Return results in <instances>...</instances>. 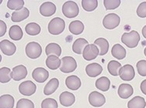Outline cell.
Instances as JSON below:
<instances>
[{"mask_svg":"<svg viewBox=\"0 0 146 108\" xmlns=\"http://www.w3.org/2000/svg\"><path fill=\"white\" fill-rule=\"evenodd\" d=\"M140 41V35L137 31L133 30L130 33H125L121 36V42L128 48H135Z\"/></svg>","mask_w":146,"mask_h":108,"instance_id":"cell-1","label":"cell"},{"mask_svg":"<svg viewBox=\"0 0 146 108\" xmlns=\"http://www.w3.org/2000/svg\"><path fill=\"white\" fill-rule=\"evenodd\" d=\"M65 22L62 18L56 17L51 20L48 24V31L52 35H59L64 31Z\"/></svg>","mask_w":146,"mask_h":108,"instance_id":"cell-2","label":"cell"},{"mask_svg":"<svg viewBox=\"0 0 146 108\" xmlns=\"http://www.w3.org/2000/svg\"><path fill=\"white\" fill-rule=\"evenodd\" d=\"M62 12L67 18H75L79 15V6L73 1H67L62 6Z\"/></svg>","mask_w":146,"mask_h":108,"instance_id":"cell-3","label":"cell"},{"mask_svg":"<svg viewBox=\"0 0 146 108\" xmlns=\"http://www.w3.org/2000/svg\"><path fill=\"white\" fill-rule=\"evenodd\" d=\"M77 68V63L75 59L72 56H65L61 60L60 70L62 73H68L75 71Z\"/></svg>","mask_w":146,"mask_h":108,"instance_id":"cell-4","label":"cell"},{"mask_svg":"<svg viewBox=\"0 0 146 108\" xmlns=\"http://www.w3.org/2000/svg\"><path fill=\"white\" fill-rule=\"evenodd\" d=\"M26 54L31 59H36L40 57L42 53V48L39 43L36 42H31L26 46Z\"/></svg>","mask_w":146,"mask_h":108,"instance_id":"cell-5","label":"cell"},{"mask_svg":"<svg viewBox=\"0 0 146 108\" xmlns=\"http://www.w3.org/2000/svg\"><path fill=\"white\" fill-rule=\"evenodd\" d=\"M121 19L115 13H110L104 18L103 25L107 29H113L120 24Z\"/></svg>","mask_w":146,"mask_h":108,"instance_id":"cell-6","label":"cell"},{"mask_svg":"<svg viewBox=\"0 0 146 108\" xmlns=\"http://www.w3.org/2000/svg\"><path fill=\"white\" fill-rule=\"evenodd\" d=\"M119 75L121 80L125 81H132L135 78V73L134 67L130 64H126L121 67L119 72Z\"/></svg>","mask_w":146,"mask_h":108,"instance_id":"cell-7","label":"cell"},{"mask_svg":"<svg viewBox=\"0 0 146 108\" xmlns=\"http://www.w3.org/2000/svg\"><path fill=\"white\" fill-rule=\"evenodd\" d=\"M36 86L32 81H27L20 83L19 86V90L20 94L24 96H31L36 92Z\"/></svg>","mask_w":146,"mask_h":108,"instance_id":"cell-8","label":"cell"},{"mask_svg":"<svg viewBox=\"0 0 146 108\" xmlns=\"http://www.w3.org/2000/svg\"><path fill=\"white\" fill-rule=\"evenodd\" d=\"M89 102L93 107H100L105 103L106 99L102 94L97 91H93L89 96Z\"/></svg>","mask_w":146,"mask_h":108,"instance_id":"cell-9","label":"cell"},{"mask_svg":"<svg viewBox=\"0 0 146 108\" xmlns=\"http://www.w3.org/2000/svg\"><path fill=\"white\" fill-rule=\"evenodd\" d=\"M99 53H100V51H99L98 47L96 45L89 44L83 50L82 55H83V58L86 60L90 61L95 60L99 55Z\"/></svg>","mask_w":146,"mask_h":108,"instance_id":"cell-10","label":"cell"},{"mask_svg":"<svg viewBox=\"0 0 146 108\" xmlns=\"http://www.w3.org/2000/svg\"><path fill=\"white\" fill-rule=\"evenodd\" d=\"M0 49L2 53L6 56H12L16 53L17 47L14 43L9 41L7 39H4L0 42Z\"/></svg>","mask_w":146,"mask_h":108,"instance_id":"cell-11","label":"cell"},{"mask_svg":"<svg viewBox=\"0 0 146 108\" xmlns=\"http://www.w3.org/2000/svg\"><path fill=\"white\" fill-rule=\"evenodd\" d=\"M32 77L35 81L38 83H44L48 80L49 77V73L44 68L42 67H37L34 69L32 73Z\"/></svg>","mask_w":146,"mask_h":108,"instance_id":"cell-12","label":"cell"},{"mask_svg":"<svg viewBox=\"0 0 146 108\" xmlns=\"http://www.w3.org/2000/svg\"><path fill=\"white\" fill-rule=\"evenodd\" d=\"M56 12V6L54 3L51 2H46L44 3L40 7V13L43 16L49 17L55 13Z\"/></svg>","mask_w":146,"mask_h":108,"instance_id":"cell-13","label":"cell"},{"mask_svg":"<svg viewBox=\"0 0 146 108\" xmlns=\"http://www.w3.org/2000/svg\"><path fill=\"white\" fill-rule=\"evenodd\" d=\"M27 75V69L24 66L19 65L15 67L12 71V78L15 81H20L24 79Z\"/></svg>","mask_w":146,"mask_h":108,"instance_id":"cell-14","label":"cell"},{"mask_svg":"<svg viewBox=\"0 0 146 108\" xmlns=\"http://www.w3.org/2000/svg\"><path fill=\"white\" fill-rule=\"evenodd\" d=\"M59 100L62 106L65 107H70L76 101V97L72 93L68 91L63 92L59 97Z\"/></svg>","mask_w":146,"mask_h":108,"instance_id":"cell-15","label":"cell"},{"mask_svg":"<svg viewBox=\"0 0 146 108\" xmlns=\"http://www.w3.org/2000/svg\"><path fill=\"white\" fill-rule=\"evenodd\" d=\"M86 74L90 77H96L103 72V67L100 64L93 63L86 66Z\"/></svg>","mask_w":146,"mask_h":108,"instance_id":"cell-16","label":"cell"},{"mask_svg":"<svg viewBox=\"0 0 146 108\" xmlns=\"http://www.w3.org/2000/svg\"><path fill=\"white\" fill-rule=\"evenodd\" d=\"M30 15V12L27 8L23 7L22 9L15 11L12 13L11 20L13 22H20L23 20H26Z\"/></svg>","mask_w":146,"mask_h":108,"instance_id":"cell-17","label":"cell"},{"mask_svg":"<svg viewBox=\"0 0 146 108\" xmlns=\"http://www.w3.org/2000/svg\"><path fill=\"white\" fill-rule=\"evenodd\" d=\"M133 87L130 84L127 83H122L118 88V95L123 99H127L133 94Z\"/></svg>","mask_w":146,"mask_h":108,"instance_id":"cell-18","label":"cell"},{"mask_svg":"<svg viewBox=\"0 0 146 108\" xmlns=\"http://www.w3.org/2000/svg\"><path fill=\"white\" fill-rule=\"evenodd\" d=\"M66 86L72 90H77L81 86V81L76 76H69L65 80Z\"/></svg>","mask_w":146,"mask_h":108,"instance_id":"cell-19","label":"cell"},{"mask_svg":"<svg viewBox=\"0 0 146 108\" xmlns=\"http://www.w3.org/2000/svg\"><path fill=\"white\" fill-rule=\"evenodd\" d=\"M88 45H89V43L86 39H83V38H79V39H76L73 43V52L76 54H81V53H83V50Z\"/></svg>","mask_w":146,"mask_h":108,"instance_id":"cell-20","label":"cell"},{"mask_svg":"<svg viewBox=\"0 0 146 108\" xmlns=\"http://www.w3.org/2000/svg\"><path fill=\"white\" fill-rule=\"evenodd\" d=\"M94 45H96L100 50L99 55L104 56L107 54L109 50V43L104 38H98L94 41Z\"/></svg>","mask_w":146,"mask_h":108,"instance_id":"cell-21","label":"cell"},{"mask_svg":"<svg viewBox=\"0 0 146 108\" xmlns=\"http://www.w3.org/2000/svg\"><path fill=\"white\" fill-rule=\"evenodd\" d=\"M45 53L47 56H60L62 54V48L60 47V46L54 43H51L46 46L45 48Z\"/></svg>","mask_w":146,"mask_h":108,"instance_id":"cell-22","label":"cell"},{"mask_svg":"<svg viewBox=\"0 0 146 108\" xmlns=\"http://www.w3.org/2000/svg\"><path fill=\"white\" fill-rule=\"evenodd\" d=\"M58 85L59 81L58 79L56 78L51 79V81L45 85L44 89V94L47 96L52 94L54 92L56 91V90L58 87Z\"/></svg>","mask_w":146,"mask_h":108,"instance_id":"cell-23","label":"cell"},{"mask_svg":"<svg viewBox=\"0 0 146 108\" xmlns=\"http://www.w3.org/2000/svg\"><path fill=\"white\" fill-rule=\"evenodd\" d=\"M111 53L113 57L117 60H123L126 56V50L121 45L115 44L112 47Z\"/></svg>","mask_w":146,"mask_h":108,"instance_id":"cell-24","label":"cell"},{"mask_svg":"<svg viewBox=\"0 0 146 108\" xmlns=\"http://www.w3.org/2000/svg\"><path fill=\"white\" fill-rule=\"evenodd\" d=\"M14 106V98L13 96L4 94L0 97V108H13Z\"/></svg>","mask_w":146,"mask_h":108,"instance_id":"cell-25","label":"cell"},{"mask_svg":"<svg viewBox=\"0 0 146 108\" xmlns=\"http://www.w3.org/2000/svg\"><path fill=\"white\" fill-rule=\"evenodd\" d=\"M9 36L13 40H15V41L20 40L23 36L22 29L19 26H13L9 29Z\"/></svg>","mask_w":146,"mask_h":108,"instance_id":"cell-26","label":"cell"},{"mask_svg":"<svg viewBox=\"0 0 146 108\" xmlns=\"http://www.w3.org/2000/svg\"><path fill=\"white\" fill-rule=\"evenodd\" d=\"M110 86V81L107 77H102L96 81V87L101 91H107Z\"/></svg>","mask_w":146,"mask_h":108,"instance_id":"cell-27","label":"cell"},{"mask_svg":"<svg viewBox=\"0 0 146 108\" xmlns=\"http://www.w3.org/2000/svg\"><path fill=\"white\" fill-rule=\"evenodd\" d=\"M146 106L145 100L143 97H135L133 99L127 103V107L128 108H145Z\"/></svg>","mask_w":146,"mask_h":108,"instance_id":"cell-28","label":"cell"},{"mask_svg":"<svg viewBox=\"0 0 146 108\" xmlns=\"http://www.w3.org/2000/svg\"><path fill=\"white\" fill-rule=\"evenodd\" d=\"M84 30V25L81 21L75 20L69 24V31L74 35H79Z\"/></svg>","mask_w":146,"mask_h":108,"instance_id":"cell-29","label":"cell"},{"mask_svg":"<svg viewBox=\"0 0 146 108\" xmlns=\"http://www.w3.org/2000/svg\"><path fill=\"white\" fill-rule=\"evenodd\" d=\"M46 65L51 69H57L61 67V60L56 56H49L46 60Z\"/></svg>","mask_w":146,"mask_h":108,"instance_id":"cell-30","label":"cell"},{"mask_svg":"<svg viewBox=\"0 0 146 108\" xmlns=\"http://www.w3.org/2000/svg\"><path fill=\"white\" fill-rule=\"evenodd\" d=\"M121 67H122L121 64L116 60L110 61L109 63L107 65V69H108L109 73L114 77H117L119 75V72H120Z\"/></svg>","mask_w":146,"mask_h":108,"instance_id":"cell-31","label":"cell"},{"mask_svg":"<svg viewBox=\"0 0 146 108\" xmlns=\"http://www.w3.org/2000/svg\"><path fill=\"white\" fill-rule=\"evenodd\" d=\"M12 78V72L8 67H2L0 69V82L2 83H8Z\"/></svg>","mask_w":146,"mask_h":108,"instance_id":"cell-32","label":"cell"},{"mask_svg":"<svg viewBox=\"0 0 146 108\" xmlns=\"http://www.w3.org/2000/svg\"><path fill=\"white\" fill-rule=\"evenodd\" d=\"M40 26L37 23L35 22H31L26 26L25 30L27 33L31 36H36L40 33Z\"/></svg>","mask_w":146,"mask_h":108,"instance_id":"cell-33","label":"cell"},{"mask_svg":"<svg viewBox=\"0 0 146 108\" xmlns=\"http://www.w3.org/2000/svg\"><path fill=\"white\" fill-rule=\"evenodd\" d=\"M82 6L86 11L92 12L97 8L98 1L97 0H82Z\"/></svg>","mask_w":146,"mask_h":108,"instance_id":"cell-34","label":"cell"},{"mask_svg":"<svg viewBox=\"0 0 146 108\" xmlns=\"http://www.w3.org/2000/svg\"><path fill=\"white\" fill-rule=\"evenodd\" d=\"M24 2L23 0H9L7 7L11 10H20L23 8Z\"/></svg>","mask_w":146,"mask_h":108,"instance_id":"cell-35","label":"cell"},{"mask_svg":"<svg viewBox=\"0 0 146 108\" xmlns=\"http://www.w3.org/2000/svg\"><path fill=\"white\" fill-rule=\"evenodd\" d=\"M104 4L107 10H112L119 7L121 4L120 0H104Z\"/></svg>","mask_w":146,"mask_h":108,"instance_id":"cell-36","label":"cell"},{"mask_svg":"<svg viewBox=\"0 0 146 108\" xmlns=\"http://www.w3.org/2000/svg\"><path fill=\"white\" fill-rule=\"evenodd\" d=\"M58 103L54 99L47 98L41 103V108H58Z\"/></svg>","mask_w":146,"mask_h":108,"instance_id":"cell-37","label":"cell"},{"mask_svg":"<svg viewBox=\"0 0 146 108\" xmlns=\"http://www.w3.org/2000/svg\"><path fill=\"white\" fill-rule=\"evenodd\" d=\"M17 108H34V104L31 100L23 98L17 102Z\"/></svg>","mask_w":146,"mask_h":108,"instance_id":"cell-38","label":"cell"},{"mask_svg":"<svg viewBox=\"0 0 146 108\" xmlns=\"http://www.w3.org/2000/svg\"><path fill=\"white\" fill-rule=\"evenodd\" d=\"M137 70L141 77H146V60H140L137 63Z\"/></svg>","mask_w":146,"mask_h":108,"instance_id":"cell-39","label":"cell"},{"mask_svg":"<svg viewBox=\"0 0 146 108\" xmlns=\"http://www.w3.org/2000/svg\"><path fill=\"white\" fill-rule=\"evenodd\" d=\"M137 15L141 18L146 17V2L141 3L137 9Z\"/></svg>","mask_w":146,"mask_h":108,"instance_id":"cell-40","label":"cell"},{"mask_svg":"<svg viewBox=\"0 0 146 108\" xmlns=\"http://www.w3.org/2000/svg\"><path fill=\"white\" fill-rule=\"evenodd\" d=\"M0 26H1V33H0V36H3L5 35L6 32V25L3 21H0Z\"/></svg>","mask_w":146,"mask_h":108,"instance_id":"cell-41","label":"cell"},{"mask_svg":"<svg viewBox=\"0 0 146 108\" xmlns=\"http://www.w3.org/2000/svg\"><path fill=\"white\" fill-rule=\"evenodd\" d=\"M141 90L143 93L144 94L146 95V80L143 81L141 83Z\"/></svg>","mask_w":146,"mask_h":108,"instance_id":"cell-42","label":"cell"},{"mask_svg":"<svg viewBox=\"0 0 146 108\" xmlns=\"http://www.w3.org/2000/svg\"><path fill=\"white\" fill-rule=\"evenodd\" d=\"M142 35L146 39V26H145L142 29Z\"/></svg>","mask_w":146,"mask_h":108,"instance_id":"cell-43","label":"cell"},{"mask_svg":"<svg viewBox=\"0 0 146 108\" xmlns=\"http://www.w3.org/2000/svg\"><path fill=\"white\" fill-rule=\"evenodd\" d=\"M144 53H145V56H146V47H145V50H144Z\"/></svg>","mask_w":146,"mask_h":108,"instance_id":"cell-44","label":"cell"}]
</instances>
